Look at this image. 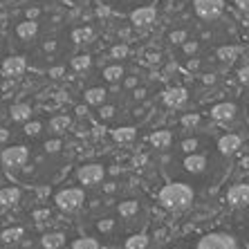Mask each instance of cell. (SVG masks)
I'll return each instance as SVG.
<instances>
[{
	"label": "cell",
	"mask_w": 249,
	"mask_h": 249,
	"mask_svg": "<svg viewBox=\"0 0 249 249\" xmlns=\"http://www.w3.org/2000/svg\"><path fill=\"white\" fill-rule=\"evenodd\" d=\"M193 189L184 182H171L160 191V204L168 211H182V209L191 207L193 202Z\"/></svg>",
	"instance_id": "6da1fadb"
},
{
	"label": "cell",
	"mask_w": 249,
	"mask_h": 249,
	"mask_svg": "<svg viewBox=\"0 0 249 249\" xmlns=\"http://www.w3.org/2000/svg\"><path fill=\"white\" fill-rule=\"evenodd\" d=\"M240 81H243V83H249V68H243V70H240Z\"/></svg>",
	"instance_id": "ab89813d"
},
{
	"label": "cell",
	"mask_w": 249,
	"mask_h": 249,
	"mask_svg": "<svg viewBox=\"0 0 249 249\" xmlns=\"http://www.w3.org/2000/svg\"><path fill=\"white\" fill-rule=\"evenodd\" d=\"M135 137H137V128H133V126H122L112 130V139L119 142V144H130Z\"/></svg>",
	"instance_id": "d6986e66"
},
{
	"label": "cell",
	"mask_w": 249,
	"mask_h": 249,
	"mask_svg": "<svg viewBox=\"0 0 249 249\" xmlns=\"http://www.w3.org/2000/svg\"><path fill=\"white\" fill-rule=\"evenodd\" d=\"M106 97H108V90L106 88H90L83 92V99H86L88 106H104Z\"/></svg>",
	"instance_id": "9a60e30c"
},
{
	"label": "cell",
	"mask_w": 249,
	"mask_h": 249,
	"mask_svg": "<svg viewBox=\"0 0 249 249\" xmlns=\"http://www.w3.org/2000/svg\"><path fill=\"white\" fill-rule=\"evenodd\" d=\"M133 97L137 99V101H142V99L146 97V90H144V88H137V90H135V92H133Z\"/></svg>",
	"instance_id": "f35d334b"
},
{
	"label": "cell",
	"mask_w": 249,
	"mask_h": 249,
	"mask_svg": "<svg viewBox=\"0 0 249 249\" xmlns=\"http://www.w3.org/2000/svg\"><path fill=\"white\" fill-rule=\"evenodd\" d=\"M43 148H45V153L54 155V153H58L61 148H63V142H61V139H50V142H45V144H43Z\"/></svg>",
	"instance_id": "f546056e"
},
{
	"label": "cell",
	"mask_w": 249,
	"mask_h": 249,
	"mask_svg": "<svg viewBox=\"0 0 249 249\" xmlns=\"http://www.w3.org/2000/svg\"><path fill=\"white\" fill-rule=\"evenodd\" d=\"M117 108L115 106H99V119L101 122H110L112 117H115Z\"/></svg>",
	"instance_id": "83f0119b"
},
{
	"label": "cell",
	"mask_w": 249,
	"mask_h": 249,
	"mask_svg": "<svg viewBox=\"0 0 249 249\" xmlns=\"http://www.w3.org/2000/svg\"><path fill=\"white\" fill-rule=\"evenodd\" d=\"M130 20H133L137 27H148V25L155 20V7H142L137 12L130 14Z\"/></svg>",
	"instance_id": "7c38bea8"
},
{
	"label": "cell",
	"mask_w": 249,
	"mask_h": 249,
	"mask_svg": "<svg viewBox=\"0 0 249 249\" xmlns=\"http://www.w3.org/2000/svg\"><path fill=\"white\" fill-rule=\"evenodd\" d=\"M7 139H9V130H5V128H0V144H5Z\"/></svg>",
	"instance_id": "b9f144b4"
},
{
	"label": "cell",
	"mask_w": 249,
	"mask_h": 249,
	"mask_svg": "<svg viewBox=\"0 0 249 249\" xmlns=\"http://www.w3.org/2000/svg\"><path fill=\"white\" fill-rule=\"evenodd\" d=\"M115 189H117V186L112 184V182H108V184L104 186V191H106V193H112V191H115Z\"/></svg>",
	"instance_id": "f6af8a7d"
},
{
	"label": "cell",
	"mask_w": 249,
	"mask_h": 249,
	"mask_svg": "<svg viewBox=\"0 0 249 249\" xmlns=\"http://www.w3.org/2000/svg\"><path fill=\"white\" fill-rule=\"evenodd\" d=\"M238 54L236 47H222L220 52H218V56L222 58V61H233V56Z\"/></svg>",
	"instance_id": "1f68e13d"
},
{
	"label": "cell",
	"mask_w": 249,
	"mask_h": 249,
	"mask_svg": "<svg viewBox=\"0 0 249 249\" xmlns=\"http://www.w3.org/2000/svg\"><path fill=\"white\" fill-rule=\"evenodd\" d=\"M101 76H104V81H108V83L122 81V79H124V65H119V63L108 65V68L101 72Z\"/></svg>",
	"instance_id": "7402d4cb"
},
{
	"label": "cell",
	"mask_w": 249,
	"mask_h": 249,
	"mask_svg": "<svg viewBox=\"0 0 249 249\" xmlns=\"http://www.w3.org/2000/svg\"><path fill=\"white\" fill-rule=\"evenodd\" d=\"M36 222H43L50 218V209H38V211H34V215H32Z\"/></svg>",
	"instance_id": "8d00e7d4"
},
{
	"label": "cell",
	"mask_w": 249,
	"mask_h": 249,
	"mask_svg": "<svg viewBox=\"0 0 249 249\" xmlns=\"http://www.w3.org/2000/svg\"><path fill=\"white\" fill-rule=\"evenodd\" d=\"M227 200L231 207H247L249 204V184H233L227 191Z\"/></svg>",
	"instance_id": "9c48e42d"
},
{
	"label": "cell",
	"mask_w": 249,
	"mask_h": 249,
	"mask_svg": "<svg viewBox=\"0 0 249 249\" xmlns=\"http://www.w3.org/2000/svg\"><path fill=\"white\" fill-rule=\"evenodd\" d=\"M112 227H115V220H112V218H101V220L97 222V229H99L101 233L112 231Z\"/></svg>",
	"instance_id": "4dcf8cb0"
},
{
	"label": "cell",
	"mask_w": 249,
	"mask_h": 249,
	"mask_svg": "<svg viewBox=\"0 0 249 249\" xmlns=\"http://www.w3.org/2000/svg\"><path fill=\"white\" fill-rule=\"evenodd\" d=\"M29 160V151L25 146H12V148H2L0 153V162L7 168H20L25 166Z\"/></svg>",
	"instance_id": "8992f818"
},
{
	"label": "cell",
	"mask_w": 249,
	"mask_h": 249,
	"mask_svg": "<svg viewBox=\"0 0 249 249\" xmlns=\"http://www.w3.org/2000/svg\"><path fill=\"white\" fill-rule=\"evenodd\" d=\"M41 245L45 249H61L65 245V236L61 231H52V233H45L41 238Z\"/></svg>",
	"instance_id": "ffe728a7"
},
{
	"label": "cell",
	"mask_w": 249,
	"mask_h": 249,
	"mask_svg": "<svg viewBox=\"0 0 249 249\" xmlns=\"http://www.w3.org/2000/svg\"><path fill=\"white\" fill-rule=\"evenodd\" d=\"M90 65H92V58L88 54H79L72 58V70H76V72H86V70H90Z\"/></svg>",
	"instance_id": "d4e9b609"
},
{
	"label": "cell",
	"mask_w": 249,
	"mask_h": 249,
	"mask_svg": "<svg viewBox=\"0 0 249 249\" xmlns=\"http://www.w3.org/2000/svg\"><path fill=\"white\" fill-rule=\"evenodd\" d=\"M142 7H151V0H101V9L99 14H110V12H126L133 14Z\"/></svg>",
	"instance_id": "3957f363"
},
{
	"label": "cell",
	"mask_w": 249,
	"mask_h": 249,
	"mask_svg": "<svg viewBox=\"0 0 249 249\" xmlns=\"http://www.w3.org/2000/svg\"><path fill=\"white\" fill-rule=\"evenodd\" d=\"M184 168L189 171V173H193V175L204 173V171L209 168L207 155H202V153H189V155L184 157Z\"/></svg>",
	"instance_id": "30bf717a"
},
{
	"label": "cell",
	"mask_w": 249,
	"mask_h": 249,
	"mask_svg": "<svg viewBox=\"0 0 249 249\" xmlns=\"http://www.w3.org/2000/svg\"><path fill=\"white\" fill-rule=\"evenodd\" d=\"M20 202V189L18 186H5L0 189V204L5 207H14V204Z\"/></svg>",
	"instance_id": "2e32d148"
},
{
	"label": "cell",
	"mask_w": 249,
	"mask_h": 249,
	"mask_svg": "<svg viewBox=\"0 0 249 249\" xmlns=\"http://www.w3.org/2000/svg\"><path fill=\"white\" fill-rule=\"evenodd\" d=\"M171 43H175V45H180V43H184L186 41V32L184 29H175V32H171Z\"/></svg>",
	"instance_id": "d6a6232c"
},
{
	"label": "cell",
	"mask_w": 249,
	"mask_h": 249,
	"mask_svg": "<svg viewBox=\"0 0 249 249\" xmlns=\"http://www.w3.org/2000/svg\"><path fill=\"white\" fill-rule=\"evenodd\" d=\"M106 178V168L101 164H83L76 171V180L81 182L83 186H94Z\"/></svg>",
	"instance_id": "52a82bcc"
},
{
	"label": "cell",
	"mask_w": 249,
	"mask_h": 249,
	"mask_svg": "<svg viewBox=\"0 0 249 249\" xmlns=\"http://www.w3.org/2000/svg\"><path fill=\"white\" fill-rule=\"evenodd\" d=\"M151 144L160 151H164L173 144V133L171 130H155V133H151Z\"/></svg>",
	"instance_id": "e0dca14e"
},
{
	"label": "cell",
	"mask_w": 249,
	"mask_h": 249,
	"mask_svg": "<svg viewBox=\"0 0 249 249\" xmlns=\"http://www.w3.org/2000/svg\"><path fill=\"white\" fill-rule=\"evenodd\" d=\"M20 236H23V229L20 227H12V229H5V231L0 233V240L5 245H9V243H16Z\"/></svg>",
	"instance_id": "484cf974"
},
{
	"label": "cell",
	"mask_w": 249,
	"mask_h": 249,
	"mask_svg": "<svg viewBox=\"0 0 249 249\" xmlns=\"http://www.w3.org/2000/svg\"><path fill=\"white\" fill-rule=\"evenodd\" d=\"M243 164H247V166H249V157H247V160H243Z\"/></svg>",
	"instance_id": "bcb514c9"
},
{
	"label": "cell",
	"mask_w": 249,
	"mask_h": 249,
	"mask_svg": "<svg viewBox=\"0 0 249 249\" xmlns=\"http://www.w3.org/2000/svg\"><path fill=\"white\" fill-rule=\"evenodd\" d=\"M197 249H238V245L229 233H207L200 238Z\"/></svg>",
	"instance_id": "277c9868"
},
{
	"label": "cell",
	"mask_w": 249,
	"mask_h": 249,
	"mask_svg": "<svg viewBox=\"0 0 249 249\" xmlns=\"http://www.w3.org/2000/svg\"><path fill=\"white\" fill-rule=\"evenodd\" d=\"M83 202H86V193H83V189H76V186H70V189L56 193V207L68 211V213L81 209Z\"/></svg>",
	"instance_id": "7a4b0ae2"
},
{
	"label": "cell",
	"mask_w": 249,
	"mask_h": 249,
	"mask_svg": "<svg viewBox=\"0 0 249 249\" xmlns=\"http://www.w3.org/2000/svg\"><path fill=\"white\" fill-rule=\"evenodd\" d=\"M193 9H196V14L200 18H204V20H213V18H218L222 14V9H225V0H196V2H193Z\"/></svg>",
	"instance_id": "ba28073f"
},
{
	"label": "cell",
	"mask_w": 249,
	"mask_h": 249,
	"mask_svg": "<svg viewBox=\"0 0 249 249\" xmlns=\"http://www.w3.org/2000/svg\"><path fill=\"white\" fill-rule=\"evenodd\" d=\"M126 249H148V236H144V233L130 236L126 240Z\"/></svg>",
	"instance_id": "cb8c5ba5"
},
{
	"label": "cell",
	"mask_w": 249,
	"mask_h": 249,
	"mask_svg": "<svg viewBox=\"0 0 249 249\" xmlns=\"http://www.w3.org/2000/svg\"><path fill=\"white\" fill-rule=\"evenodd\" d=\"M0 70L2 74L9 76V79H18L27 72V56L23 54H12V56H5L2 63H0Z\"/></svg>",
	"instance_id": "5b68a950"
},
{
	"label": "cell",
	"mask_w": 249,
	"mask_h": 249,
	"mask_svg": "<svg viewBox=\"0 0 249 249\" xmlns=\"http://www.w3.org/2000/svg\"><path fill=\"white\" fill-rule=\"evenodd\" d=\"M63 74H65V65H56V68L47 70V76H52V79H61Z\"/></svg>",
	"instance_id": "d590c367"
},
{
	"label": "cell",
	"mask_w": 249,
	"mask_h": 249,
	"mask_svg": "<svg viewBox=\"0 0 249 249\" xmlns=\"http://www.w3.org/2000/svg\"><path fill=\"white\" fill-rule=\"evenodd\" d=\"M211 117H213L215 122H220V124H227V122H231L233 117H236V106L233 104H218L211 108Z\"/></svg>",
	"instance_id": "8fae6325"
},
{
	"label": "cell",
	"mask_w": 249,
	"mask_h": 249,
	"mask_svg": "<svg viewBox=\"0 0 249 249\" xmlns=\"http://www.w3.org/2000/svg\"><path fill=\"white\" fill-rule=\"evenodd\" d=\"M25 135H29V137H36V135L43 130V124L41 122H25Z\"/></svg>",
	"instance_id": "f1b7e54d"
},
{
	"label": "cell",
	"mask_w": 249,
	"mask_h": 249,
	"mask_svg": "<svg viewBox=\"0 0 249 249\" xmlns=\"http://www.w3.org/2000/svg\"><path fill=\"white\" fill-rule=\"evenodd\" d=\"M70 126H72V119H70L68 115H54L52 119H50V130L56 133V135L65 133Z\"/></svg>",
	"instance_id": "44dd1931"
},
{
	"label": "cell",
	"mask_w": 249,
	"mask_h": 249,
	"mask_svg": "<svg viewBox=\"0 0 249 249\" xmlns=\"http://www.w3.org/2000/svg\"><path fill=\"white\" fill-rule=\"evenodd\" d=\"M110 54H112V58H126L128 56V47L126 45H115Z\"/></svg>",
	"instance_id": "836d02e7"
},
{
	"label": "cell",
	"mask_w": 249,
	"mask_h": 249,
	"mask_svg": "<svg viewBox=\"0 0 249 249\" xmlns=\"http://www.w3.org/2000/svg\"><path fill=\"white\" fill-rule=\"evenodd\" d=\"M72 249H99V243L94 238H79L72 243Z\"/></svg>",
	"instance_id": "4316f807"
},
{
	"label": "cell",
	"mask_w": 249,
	"mask_h": 249,
	"mask_svg": "<svg viewBox=\"0 0 249 249\" xmlns=\"http://www.w3.org/2000/svg\"><path fill=\"white\" fill-rule=\"evenodd\" d=\"M218 148H220V153H225V155H231V153H236L238 148H240V137H238V135H225V137H220V142H218Z\"/></svg>",
	"instance_id": "ac0fdd59"
},
{
	"label": "cell",
	"mask_w": 249,
	"mask_h": 249,
	"mask_svg": "<svg viewBox=\"0 0 249 249\" xmlns=\"http://www.w3.org/2000/svg\"><path fill=\"white\" fill-rule=\"evenodd\" d=\"M164 104L168 108H180V106L186 104V90L184 88H171L164 92Z\"/></svg>",
	"instance_id": "4fadbf2b"
},
{
	"label": "cell",
	"mask_w": 249,
	"mask_h": 249,
	"mask_svg": "<svg viewBox=\"0 0 249 249\" xmlns=\"http://www.w3.org/2000/svg\"><path fill=\"white\" fill-rule=\"evenodd\" d=\"M196 148H197V139H184L182 142V151L184 153H196Z\"/></svg>",
	"instance_id": "e575fe53"
},
{
	"label": "cell",
	"mask_w": 249,
	"mask_h": 249,
	"mask_svg": "<svg viewBox=\"0 0 249 249\" xmlns=\"http://www.w3.org/2000/svg\"><path fill=\"white\" fill-rule=\"evenodd\" d=\"M124 83H126V88H137V76H128Z\"/></svg>",
	"instance_id": "60d3db41"
},
{
	"label": "cell",
	"mask_w": 249,
	"mask_h": 249,
	"mask_svg": "<svg viewBox=\"0 0 249 249\" xmlns=\"http://www.w3.org/2000/svg\"><path fill=\"white\" fill-rule=\"evenodd\" d=\"M236 5L240 9H245V12H249V0H236Z\"/></svg>",
	"instance_id": "7bdbcfd3"
},
{
	"label": "cell",
	"mask_w": 249,
	"mask_h": 249,
	"mask_svg": "<svg viewBox=\"0 0 249 249\" xmlns=\"http://www.w3.org/2000/svg\"><path fill=\"white\" fill-rule=\"evenodd\" d=\"M117 211H119L122 218H133V215H137V211H139V202L137 200H124V202L117 204Z\"/></svg>",
	"instance_id": "603a6c76"
},
{
	"label": "cell",
	"mask_w": 249,
	"mask_h": 249,
	"mask_svg": "<svg viewBox=\"0 0 249 249\" xmlns=\"http://www.w3.org/2000/svg\"><path fill=\"white\" fill-rule=\"evenodd\" d=\"M197 122H200V117L197 115H184L182 117V126H197Z\"/></svg>",
	"instance_id": "74e56055"
},
{
	"label": "cell",
	"mask_w": 249,
	"mask_h": 249,
	"mask_svg": "<svg viewBox=\"0 0 249 249\" xmlns=\"http://www.w3.org/2000/svg\"><path fill=\"white\" fill-rule=\"evenodd\" d=\"M9 117H12V122H18V124L29 122V117H32V106L29 104H14L12 108H9Z\"/></svg>",
	"instance_id": "5bb4252c"
},
{
	"label": "cell",
	"mask_w": 249,
	"mask_h": 249,
	"mask_svg": "<svg viewBox=\"0 0 249 249\" xmlns=\"http://www.w3.org/2000/svg\"><path fill=\"white\" fill-rule=\"evenodd\" d=\"M86 112H88L86 106H79V108H76V115H79V117H86Z\"/></svg>",
	"instance_id": "ee69618b"
}]
</instances>
